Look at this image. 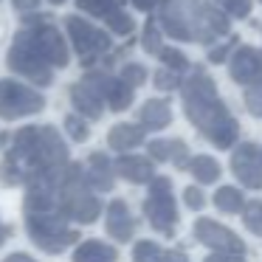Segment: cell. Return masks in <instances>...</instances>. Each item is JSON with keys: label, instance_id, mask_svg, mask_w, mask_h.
Returning <instances> with one entry per match:
<instances>
[{"label": "cell", "instance_id": "obj_27", "mask_svg": "<svg viewBox=\"0 0 262 262\" xmlns=\"http://www.w3.org/2000/svg\"><path fill=\"white\" fill-rule=\"evenodd\" d=\"M65 133H68L74 141H88L91 127H88V121L82 119L79 113H71V116H65Z\"/></svg>", "mask_w": 262, "mask_h": 262}, {"label": "cell", "instance_id": "obj_11", "mask_svg": "<svg viewBox=\"0 0 262 262\" xmlns=\"http://www.w3.org/2000/svg\"><path fill=\"white\" fill-rule=\"evenodd\" d=\"M228 74L237 85L262 88V51L251 46H239L228 59Z\"/></svg>", "mask_w": 262, "mask_h": 262}, {"label": "cell", "instance_id": "obj_36", "mask_svg": "<svg viewBox=\"0 0 262 262\" xmlns=\"http://www.w3.org/2000/svg\"><path fill=\"white\" fill-rule=\"evenodd\" d=\"M237 46V37H231V40L226 42V46H217V48H211L209 51V62H223V59L228 57V51Z\"/></svg>", "mask_w": 262, "mask_h": 262}, {"label": "cell", "instance_id": "obj_39", "mask_svg": "<svg viewBox=\"0 0 262 262\" xmlns=\"http://www.w3.org/2000/svg\"><path fill=\"white\" fill-rule=\"evenodd\" d=\"M3 262H37V259H34L31 254H23V251H17V254H9Z\"/></svg>", "mask_w": 262, "mask_h": 262}, {"label": "cell", "instance_id": "obj_43", "mask_svg": "<svg viewBox=\"0 0 262 262\" xmlns=\"http://www.w3.org/2000/svg\"><path fill=\"white\" fill-rule=\"evenodd\" d=\"M9 141V136H6V133H0V144H6Z\"/></svg>", "mask_w": 262, "mask_h": 262}, {"label": "cell", "instance_id": "obj_3", "mask_svg": "<svg viewBox=\"0 0 262 262\" xmlns=\"http://www.w3.org/2000/svg\"><path fill=\"white\" fill-rule=\"evenodd\" d=\"M59 206L68 220L82 223V226L96 223L102 214V200H99L96 189L88 183L82 164H68V169L59 178Z\"/></svg>", "mask_w": 262, "mask_h": 262}, {"label": "cell", "instance_id": "obj_13", "mask_svg": "<svg viewBox=\"0 0 262 262\" xmlns=\"http://www.w3.org/2000/svg\"><path fill=\"white\" fill-rule=\"evenodd\" d=\"M85 175L96 192H113L116 186V164H110V158L104 152H91L85 164Z\"/></svg>", "mask_w": 262, "mask_h": 262}, {"label": "cell", "instance_id": "obj_28", "mask_svg": "<svg viewBox=\"0 0 262 262\" xmlns=\"http://www.w3.org/2000/svg\"><path fill=\"white\" fill-rule=\"evenodd\" d=\"M161 62H164L169 71H175V74H183V71L192 68L189 59H186V54L178 51V48H164V51H161Z\"/></svg>", "mask_w": 262, "mask_h": 262}, {"label": "cell", "instance_id": "obj_4", "mask_svg": "<svg viewBox=\"0 0 262 262\" xmlns=\"http://www.w3.org/2000/svg\"><path fill=\"white\" fill-rule=\"evenodd\" d=\"M26 231H29L31 243L46 254H59L68 245L76 243L79 234L68 226V217L62 214V209L54 211H31L26 214Z\"/></svg>", "mask_w": 262, "mask_h": 262}, {"label": "cell", "instance_id": "obj_41", "mask_svg": "<svg viewBox=\"0 0 262 262\" xmlns=\"http://www.w3.org/2000/svg\"><path fill=\"white\" fill-rule=\"evenodd\" d=\"M166 262H189V256L183 251H166Z\"/></svg>", "mask_w": 262, "mask_h": 262}, {"label": "cell", "instance_id": "obj_30", "mask_svg": "<svg viewBox=\"0 0 262 262\" xmlns=\"http://www.w3.org/2000/svg\"><path fill=\"white\" fill-rule=\"evenodd\" d=\"M152 85L158 88V91H175V88L181 85V74H175V71H169V68H158L152 76Z\"/></svg>", "mask_w": 262, "mask_h": 262}, {"label": "cell", "instance_id": "obj_32", "mask_svg": "<svg viewBox=\"0 0 262 262\" xmlns=\"http://www.w3.org/2000/svg\"><path fill=\"white\" fill-rule=\"evenodd\" d=\"M121 79H124L130 88H138V85H144V82H147V68H144V65H138V62H130V65H124V68H121Z\"/></svg>", "mask_w": 262, "mask_h": 262}, {"label": "cell", "instance_id": "obj_31", "mask_svg": "<svg viewBox=\"0 0 262 262\" xmlns=\"http://www.w3.org/2000/svg\"><path fill=\"white\" fill-rule=\"evenodd\" d=\"M217 6L228 14V17H248L251 14V0H217Z\"/></svg>", "mask_w": 262, "mask_h": 262}, {"label": "cell", "instance_id": "obj_12", "mask_svg": "<svg viewBox=\"0 0 262 262\" xmlns=\"http://www.w3.org/2000/svg\"><path fill=\"white\" fill-rule=\"evenodd\" d=\"M104 231L107 237H113L116 243H130L136 234V220L130 214V206L124 200H110V206L104 209Z\"/></svg>", "mask_w": 262, "mask_h": 262}, {"label": "cell", "instance_id": "obj_42", "mask_svg": "<svg viewBox=\"0 0 262 262\" xmlns=\"http://www.w3.org/2000/svg\"><path fill=\"white\" fill-rule=\"evenodd\" d=\"M9 231H12V228H9V226H3V223H0V245H3V243H6V239H9Z\"/></svg>", "mask_w": 262, "mask_h": 262}, {"label": "cell", "instance_id": "obj_23", "mask_svg": "<svg viewBox=\"0 0 262 262\" xmlns=\"http://www.w3.org/2000/svg\"><path fill=\"white\" fill-rule=\"evenodd\" d=\"M104 23H107V31H110V34H119V37H127L133 29H136L133 17H130V14H127L121 6H119V9H113V12H110L107 17H104Z\"/></svg>", "mask_w": 262, "mask_h": 262}, {"label": "cell", "instance_id": "obj_9", "mask_svg": "<svg viewBox=\"0 0 262 262\" xmlns=\"http://www.w3.org/2000/svg\"><path fill=\"white\" fill-rule=\"evenodd\" d=\"M192 234L198 237V243H203L206 248H211L214 254H237V256L245 254V243H243V239H239L231 228H226L223 223H217V220L200 217V220L194 223Z\"/></svg>", "mask_w": 262, "mask_h": 262}, {"label": "cell", "instance_id": "obj_21", "mask_svg": "<svg viewBox=\"0 0 262 262\" xmlns=\"http://www.w3.org/2000/svg\"><path fill=\"white\" fill-rule=\"evenodd\" d=\"M130 104H133V88L119 76V79L113 82V88H110V93H107V107L113 110V113H121V110H127Z\"/></svg>", "mask_w": 262, "mask_h": 262}, {"label": "cell", "instance_id": "obj_25", "mask_svg": "<svg viewBox=\"0 0 262 262\" xmlns=\"http://www.w3.org/2000/svg\"><path fill=\"white\" fill-rule=\"evenodd\" d=\"M76 6H79L82 12L93 14V17H102L104 20L113 9L121 6V0H76Z\"/></svg>", "mask_w": 262, "mask_h": 262}, {"label": "cell", "instance_id": "obj_33", "mask_svg": "<svg viewBox=\"0 0 262 262\" xmlns=\"http://www.w3.org/2000/svg\"><path fill=\"white\" fill-rule=\"evenodd\" d=\"M245 107H248L251 116L262 119V88H248L245 91Z\"/></svg>", "mask_w": 262, "mask_h": 262}, {"label": "cell", "instance_id": "obj_20", "mask_svg": "<svg viewBox=\"0 0 262 262\" xmlns=\"http://www.w3.org/2000/svg\"><path fill=\"white\" fill-rule=\"evenodd\" d=\"M214 206H217V211H223V214H237V211H243L245 198H243V192H239L237 186H220L214 192Z\"/></svg>", "mask_w": 262, "mask_h": 262}, {"label": "cell", "instance_id": "obj_1", "mask_svg": "<svg viewBox=\"0 0 262 262\" xmlns=\"http://www.w3.org/2000/svg\"><path fill=\"white\" fill-rule=\"evenodd\" d=\"M183 110L186 119L214 144L217 149L234 147L239 136V124L228 107L223 104V99L217 96L214 79L206 74L203 68H194V74L183 82Z\"/></svg>", "mask_w": 262, "mask_h": 262}, {"label": "cell", "instance_id": "obj_44", "mask_svg": "<svg viewBox=\"0 0 262 262\" xmlns=\"http://www.w3.org/2000/svg\"><path fill=\"white\" fill-rule=\"evenodd\" d=\"M48 3H54V6H62L65 0H48Z\"/></svg>", "mask_w": 262, "mask_h": 262}, {"label": "cell", "instance_id": "obj_10", "mask_svg": "<svg viewBox=\"0 0 262 262\" xmlns=\"http://www.w3.org/2000/svg\"><path fill=\"white\" fill-rule=\"evenodd\" d=\"M231 172L245 189H262V149L251 141L234 147Z\"/></svg>", "mask_w": 262, "mask_h": 262}, {"label": "cell", "instance_id": "obj_38", "mask_svg": "<svg viewBox=\"0 0 262 262\" xmlns=\"http://www.w3.org/2000/svg\"><path fill=\"white\" fill-rule=\"evenodd\" d=\"M206 262H245V259L237 254H211V256H206Z\"/></svg>", "mask_w": 262, "mask_h": 262}, {"label": "cell", "instance_id": "obj_7", "mask_svg": "<svg viewBox=\"0 0 262 262\" xmlns=\"http://www.w3.org/2000/svg\"><path fill=\"white\" fill-rule=\"evenodd\" d=\"M46 107V96L17 79H0V119L14 121Z\"/></svg>", "mask_w": 262, "mask_h": 262}, {"label": "cell", "instance_id": "obj_22", "mask_svg": "<svg viewBox=\"0 0 262 262\" xmlns=\"http://www.w3.org/2000/svg\"><path fill=\"white\" fill-rule=\"evenodd\" d=\"M133 262H166V251L152 239H141L133 248Z\"/></svg>", "mask_w": 262, "mask_h": 262}, {"label": "cell", "instance_id": "obj_40", "mask_svg": "<svg viewBox=\"0 0 262 262\" xmlns=\"http://www.w3.org/2000/svg\"><path fill=\"white\" fill-rule=\"evenodd\" d=\"M161 0H133V6L136 9H141V12H149V9H155Z\"/></svg>", "mask_w": 262, "mask_h": 262}, {"label": "cell", "instance_id": "obj_24", "mask_svg": "<svg viewBox=\"0 0 262 262\" xmlns=\"http://www.w3.org/2000/svg\"><path fill=\"white\" fill-rule=\"evenodd\" d=\"M239 214H243L245 228L251 234H256V237H262V200H245Z\"/></svg>", "mask_w": 262, "mask_h": 262}, {"label": "cell", "instance_id": "obj_6", "mask_svg": "<svg viewBox=\"0 0 262 262\" xmlns=\"http://www.w3.org/2000/svg\"><path fill=\"white\" fill-rule=\"evenodd\" d=\"M65 29H68L71 34V42H74V48L79 51V59L82 65H96L99 59H104V54L110 51V34L102 29H96L93 23H88V20H82L79 14H71V17H65Z\"/></svg>", "mask_w": 262, "mask_h": 262}, {"label": "cell", "instance_id": "obj_15", "mask_svg": "<svg viewBox=\"0 0 262 262\" xmlns=\"http://www.w3.org/2000/svg\"><path fill=\"white\" fill-rule=\"evenodd\" d=\"M71 102H74L76 113H79L82 119H99V116L104 113V99L99 96L88 82H76V85L71 88Z\"/></svg>", "mask_w": 262, "mask_h": 262}, {"label": "cell", "instance_id": "obj_29", "mask_svg": "<svg viewBox=\"0 0 262 262\" xmlns=\"http://www.w3.org/2000/svg\"><path fill=\"white\" fill-rule=\"evenodd\" d=\"M169 161L178 166V169H186L189 166V147L181 141V138H169Z\"/></svg>", "mask_w": 262, "mask_h": 262}, {"label": "cell", "instance_id": "obj_17", "mask_svg": "<svg viewBox=\"0 0 262 262\" xmlns=\"http://www.w3.org/2000/svg\"><path fill=\"white\" fill-rule=\"evenodd\" d=\"M138 121H141L144 130H164L172 121V110L164 99H147L141 104V113H138Z\"/></svg>", "mask_w": 262, "mask_h": 262}, {"label": "cell", "instance_id": "obj_35", "mask_svg": "<svg viewBox=\"0 0 262 262\" xmlns=\"http://www.w3.org/2000/svg\"><path fill=\"white\" fill-rule=\"evenodd\" d=\"M147 149L152 161H169V138H155V141H149Z\"/></svg>", "mask_w": 262, "mask_h": 262}, {"label": "cell", "instance_id": "obj_5", "mask_svg": "<svg viewBox=\"0 0 262 262\" xmlns=\"http://www.w3.org/2000/svg\"><path fill=\"white\" fill-rule=\"evenodd\" d=\"M144 214L147 223L158 234H172L178 226V206L172 198V181L164 175H155L149 183V194L144 200Z\"/></svg>", "mask_w": 262, "mask_h": 262}, {"label": "cell", "instance_id": "obj_16", "mask_svg": "<svg viewBox=\"0 0 262 262\" xmlns=\"http://www.w3.org/2000/svg\"><path fill=\"white\" fill-rule=\"evenodd\" d=\"M144 133L147 130L141 124H127V121H121V124H116L107 133V147L116 149V152H130V149L144 144Z\"/></svg>", "mask_w": 262, "mask_h": 262}, {"label": "cell", "instance_id": "obj_37", "mask_svg": "<svg viewBox=\"0 0 262 262\" xmlns=\"http://www.w3.org/2000/svg\"><path fill=\"white\" fill-rule=\"evenodd\" d=\"M12 3H14V9H17V12H23V14L34 12V9L40 6V0H12Z\"/></svg>", "mask_w": 262, "mask_h": 262}, {"label": "cell", "instance_id": "obj_2", "mask_svg": "<svg viewBox=\"0 0 262 262\" xmlns=\"http://www.w3.org/2000/svg\"><path fill=\"white\" fill-rule=\"evenodd\" d=\"M158 26L181 42H214L228 34V14L206 0H161Z\"/></svg>", "mask_w": 262, "mask_h": 262}, {"label": "cell", "instance_id": "obj_26", "mask_svg": "<svg viewBox=\"0 0 262 262\" xmlns=\"http://www.w3.org/2000/svg\"><path fill=\"white\" fill-rule=\"evenodd\" d=\"M144 51L152 54V57H161V51H164V40H161V26L155 23V20H149L147 26H144Z\"/></svg>", "mask_w": 262, "mask_h": 262}, {"label": "cell", "instance_id": "obj_34", "mask_svg": "<svg viewBox=\"0 0 262 262\" xmlns=\"http://www.w3.org/2000/svg\"><path fill=\"white\" fill-rule=\"evenodd\" d=\"M183 203H186L192 211H200L206 206V194L200 192L198 186H186V189H183Z\"/></svg>", "mask_w": 262, "mask_h": 262}, {"label": "cell", "instance_id": "obj_19", "mask_svg": "<svg viewBox=\"0 0 262 262\" xmlns=\"http://www.w3.org/2000/svg\"><path fill=\"white\" fill-rule=\"evenodd\" d=\"M186 172H192V178L198 183H214L217 178H220V164H217L211 155H194L192 161H189V166H186Z\"/></svg>", "mask_w": 262, "mask_h": 262}, {"label": "cell", "instance_id": "obj_14", "mask_svg": "<svg viewBox=\"0 0 262 262\" xmlns=\"http://www.w3.org/2000/svg\"><path fill=\"white\" fill-rule=\"evenodd\" d=\"M116 175H121L130 183H152L155 169H152V158H144V155H121L116 161Z\"/></svg>", "mask_w": 262, "mask_h": 262}, {"label": "cell", "instance_id": "obj_18", "mask_svg": "<svg viewBox=\"0 0 262 262\" xmlns=\"http://www.w3.org/2000/svg\"><path fill=\"white\" fill-rule=\"evenodd\" d=\"M119 251L102 239H85L74 248V262H116Z\"/></svg>", "mask_w": 262, "mask_h": 262}, {"label": "cell", "instance_id": "obj_8", "mask_svg": "<svg viewBox=\"0 0 262 262\" xmlns=\"http://www.w3.org/2000/svg\"><path fill=\"white\" fill-rule=\"evenodd\" d=\"M9 68L14 71V74L26 76L29 82H34L37 88H48L54 82V68L46 62V59L40 57V54H34L29 46H26L20 37H14L12 48H9V57H6Z\"/></svg>", "mask_w": 262, "mask_h": 262}]
</instances>
